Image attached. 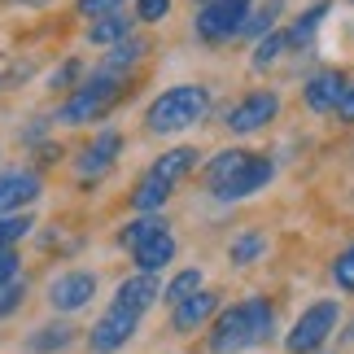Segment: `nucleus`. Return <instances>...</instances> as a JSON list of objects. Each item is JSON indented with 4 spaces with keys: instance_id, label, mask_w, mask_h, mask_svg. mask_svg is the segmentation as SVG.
<instances>
[{
    "instance_id": "f257e3e1",
    "label": "nucleus",
    "mask_w": 354,
    "mask_h": 354,
    "mask_svg": "<svg viewBox=\"0 0 354 354\" xmlns=\"http://www.w3.org/2000/svg\"><path fill=\"white\" fill-rule=\"evenodd\" d=\"M271 319H276V310L267 297H245V302L219 310L210 328V354H241L250 346H263L271 337Z\"/></svg>"
},
{
    "instance_id": "f03ea898",
    "label": "nucleus",
    "mask_w": 354,
    "mask_h": 354,
    "mask_svg": "<svg viewBox=\"0 0 354 354\" xmlns=\"http://www.w3.org/2000/svg\"><path fill=\"white\" fill-rule=\"evenodd\" d=\"M206 114H210V92L206 88L201 84H175V88L162 92V97H153V105L145 110V127L158 131V136H175V131L197 127Z\"/></svg>"
},
{
    "instance_id": "7ed1b4c3",
    "label": "nucleus",
    "mask_w": 354,
    "mask_h": 354,
    "mask_svg": "<svg viewBox=\"0 0 354 354\" xmlns=\"http://www.w3.org/2000/svg\"><path fill=\"white\" fill-rule=\"evenodd\" d=\"M122 92H127V75H88L84 84H79L71 97L62 101L57 110V122H66V127H84V122H97L114 110V105L122 101Z\"/></svg>"
},
{
    "instance_id": "20e7f679",
    "label": "nucleus",
    "mask_w": 354,
    "mask_h": 354,
    "mask_svg": "<svg viewBox=\"0 0 354 354\" xmlns=\"http://www.w3.org/2000/svg\"><path fill=\"white\" fill-rule=\"evenodd\" d=\"M337 324H342V306L333 302V297H324V302H310L302 315H297L289 342H284V350L289 354H315L324 350V342L337 333Z\"/></svg>"
},
{
    "instance_id": "39448f33",
    "label": "nucleus",
    "mask_w": 354,
    "mask_h": 354,
    "mask_svg": "<svg viewBox=\"0 0 354 354\" xmlns=\"http://www.w3.org/2000/svg\"><path fill=\"white\" fill-rule=\"evenodd\" d=\"M250 13H254V0H206V5L197 9L193 31H197V39H206V44H227L232 35L245 31Z\"/></svg>"
},
{
    "instance_id": "423d86ee",
    "label": "nucleus",
    "mask_w": 354,
    "mask_h": 354,
    "mask_svg": "<svg viewBox=\"0 0 354 354\" xmlns=\"http://www.w3.org/2000/svg\"><path fill=\"white\" fill-rule=\"evenodd\" d=\"M276 114H280V92L258 88V92H250V97H241L232 110H227L223 122H227L236 136H254V131H263Z\"/></svg>"
},
{
    "instance_id": "0eeeda50",
    "label": "nucleus",
    "mask_w": 354,
    "mask_h": 354,
    "mask_svg": "<svg viewBox=\"0 0 354 354\" xmlns=\"http://www.w3.org/2000/svg\"><path fill=\"white\" fill-rule=\"evenodd\" d=\"M136 328H140V315L136 310H122V306H110L105 315L92 324V333H88V346L97 350V354H114L122 350L136 337Z\"/></svg>"
},
{
    "instance_id": "6e6552de",
    "label": "nucleus",
    "mask_w": 354,
    "mask_h": 354,
    "mask_svg": "<svg viewBox=\"0 0 354 354\" xmlns=\"http://www.w3.org/2000/svg\"><path fill=\"white\" fill-rule=\"evenodd\" d=\"M92 293H97V276L92 271H62L48 284V306L62 310V315H75V310H84L92 302Z\"/></svg>"
},
{
    "instance_id": "1a4fd4ad",
    "label": "nucleus",
    "mask_w": 354,
    "mask_h": 354,
    "mask_svg": "<svg viewBox=\"0 0 354 354\" xmlns=\"http://www.w3.org/2000/svg\"><path fill=\"white\" fill-rule=\"evenodd\" d=\"M271 175H276V162H271L267 153H250V158H245V167L232 175V180L214 188V197H219V201H241V197H254L258 188H267V184H271Z\"/></svg>"
},
{
    "instance_id": "9d476101",
    "label": "nucleus",
    "mask_w": 354,
    "mask_h": 354,
    "mask_svg": "<svg viewBox=\"0 0 354 354\" xmlns=\"http://www.w3.org/2000/svg\"><path fill=\"white\" fill-rule=\"evenodd\" d=\"M39 193H44V180L35 171H0V214H22V206H31Z\"/></svg>"
},
{
    "instance_id": "9b49d317",
    "label": "nucleus",
    "mask_w": 354,
    "mask_h": 354,
    "mask_svg": "<svg viewBox=\"0 0 354 354\" xmlns=\"http://www.w3.org/2000/svg\"><path fill=\"white\" fill-rule=\"evenodd\" d=\"M118 149H122V136H118V131H101L97 140H92L84 153H79V162H75L79 180H101V175L118 162Z\"/></svg>"
},
{
    "instance_id": "f8f14e48",
    "label": "nucleus",
    "mask_w": 354,
    "mask_h": 354,
    "mask_svg": "<svg viewBox=\"0 0 354 354\" xmlns=\"http://www.w3.org/2000/svg\"><path fill=\"white\" fill-rule=\"evenodd\" d=\"M219 310V293L214 289H197L193 297H184V302H175V315H171V328L175 333H197L206 328V319Z\"/></svg>"
},
{
    "instance_id": "ddd939ff",
    "label": "nucleus",
    "mask_w": 354,
    "mask_h": 354,
    "mask_svg": "<svg viewBox=\"0 0 354 354\" xmlns=\"http://www.w3.org/2000/svg\"><path fill=\"white\" fill-rule=\"evenodd\" d=\"M346 75L342 71H319L315 79H310V84H306V92H302V97H306V110H315V114H333L337 110V101H342L346 97Z\"/></svg>"
},
{
    "instance_id": "4468645a",
    "label": "nucleus",
    "mask_w": 354,
    "mask_h": 354,
    "mask_svg": "<svg viewBox=\"0 0 354 354\" xmlns=\"http://www.w3.org/2000/svg\"><path fill=\"white\" fill-rule=\"evenodd\" d=\"M162 297V284H158V276H140L136 271L131 280H122L118 284V293H114V306H122V310H136V315H145L149 306H153Z\"/></svg>"
},
{
    "instance_id": "2eb2a0df",
    "label": "nucleus",
    "mask_w": 354,
    "mask_h": 354,
    "mask_svg": "<svg viewBox=\"0 0 354 354\" xmlns=\"http://www.w3.org/2000/svg\"><path fill=\"white\" fill-rule=\"evenodd\" d=\"M197 167V149H188V145H180V149H171V153H162L153 167H149V180L153 184H162V188H175L184 180L188 171Z\"/></svg>"
},
{
    "instance_id": "dca6fc26",
    "label": "nucleus",
    "mask_w": 354,
    "mask_h": 354,
    "mask_svg": "<svg viewBox=\"0 0 354 354\" xmlns=\"http://www.w3.org/2000/svg\"><path fill=\"white\" fill-rule=\"evenodd\" d=\"M131 31H136V18L118 9V13H105V18L88 22V44H97V48H114V44H122V39H131Z\"/></svg>"
},
{
    "instance_id": "f3484780",
    "label": "nucleus",
    "mask_w": 354,
    "mask_h": 354,
    "mask_svg": "<svg viewBox=\"0 0 354 354\" xmlns=\"http://www.w3.org/2000/svg\"><path fill=\"white\" fill-rule=\"evenodd\" d=\"M131 258H136V267H140V276H158V271L171 267V258H175V236L171 232L149 236L145 245H136V250H131Z\"/></svg>"
},
{
    "instance_id": "a211bd4d",
    "label": "nucleus",
    "mask_w": 354,
    "mask_h": 354,
    "mask_svg": "<svg viewBox=\"0 0 354 354\" xmlns=\"http://www.w3.org/2000/svg\"><path fill=\"white\" fill-rule=\"evenodd\" d=\"M145 53H149V39L131 35V39H122V44H114L110 53H105L101 71H105V75H127L136 62H145Z\"/></svg>"
},
{
    "instance_id": "6ab92c4d",
    "label": "nucleus",
    "mask_w": 354,
    "mask_h": 354,
    "mask_svg": "<svg viewBox=\"0 0 354 354\" xmlns=\"http://www.w3.org/2000/svg\"><path fill=\"white\" fill-rule=\"evenodd\" d=\"M245 158H250V149H223V153H214L210 162H206V188L214 193L219 184H227L232 175L245 167Z\"/></svg>"
},
{
    "instance_id": "aec40b11",
    "label": "nucleus",
    "mask_w": 354,
    "mask_h": 354,
    "mask_svg": "<svg viewBox=\"0 0 354 354\" xmlns=\"http://www.w3.org/2000/svg\"><path fill=\"white\" fill-rule=\"evenodd\" d=\"M71 342H75V324L57 319V324H44V328H35L26 346H31L35 354H53V350H66Z\"/></svg>"
},
{
    "instance_id": "412c9836",
    "label": "nucleus",
    "mask_w": 354,
    "mask_h": 354,
    "mask_svg": "<svg viewBox=\"0 0 354 354\" xmlns=\"http://www.w3.org/2000/svg\"><path fill=\"white\" fill-rule=\"evenodd\" d=\"M158 232H167V219H162V214H140V219H131L118 232V245H122V250H136V245H145L149 236H158Z\"/></svg>"
},
{
    "instance_id": "4be33fe9",
    "label": "nucleus",
    "mask_w": 354,
    "mask_h": 354,
    "mask_svg": "<svg viewBox=\"0 0 354 354\" xmlns=\"http://www.w3.org/2000/svg\"><path fill=\"white\" fill-rule=\"evenodd\" d=\"M324 18H328V5H324V0H319V5H310V9L302 13V18H297V22L289 26V31H284L289 48H293V44H302V48H306L310 39H315V31H319V22H324Z\"/></svg>"
},
{
    "instance_id": "5701e85b",
    "label": "nucleus",
    "mask_w": 354,
    "mask_h": 354,
    "mask_svg": "<svg viewBox=\"0 0 354 354\" xmlns=\"http://www.w3.org/2000/svg\"><path fill=\"white\" fill-rule=\"evenodd\" d=\"M284 48H289V39H284V31H267V35H258L250 66H254V71H267V66H276V62L284 57Z\"/></svg>"
},
{
    "instance_id": "b1692460",
    "label": "nucleus",
    "mask_w": 354,
    "mask_h": 354,
    "mask_svg": "<svg viewBox=\"0 0 354 354\" xmlns=\"http://www.w3.org/2000/svg\"><path fill=\"white\" fill-rule=\"evenodd\" d=\"M167 197H171V188H162V184H153L145 175V180L136 184V193H131V206L140 210V214H158L162 206H167Z\"/></svg>"
},
{
    "instance_id": "393cba45",
    "label": "nucleus",
    "mask_w": 354,
    "mask_h": 354,
    "mask_svg": "<svg viewBox=\"0 0 354 354\" xmlns=\"http://www.w3.org/2000/svg\"><path fill=\"white\" fill-rule=\"evenodd\" d=\"M35 219L31 214H0V250H13L22 236H31Z\"/></svg>"
},
{
    "instance_id": "a878e982",
    "label": "nucleus",
    "mask_w": 354,
    "mask_h": 354,
    "mask_svg": "<svg viewBox=\"0 0 354 354\" xmlns=\"http://www.w3.org/2000/svg\"><path fill=\"white\" fill-rule=\"evenodd\" d=\"M79 84H84V62H79V57H66L57 71L48 75V88L53 92H75Z\"/></svg>"
},
{
    "instance_id": "bb28decb",
    "label": "nucleus",
    "mask_w": 354,
    "mask_h": 354,
    "mask_svg": "<svg viewBox=\"0 0 354 354\" xmlns=\"http://www.w3.org/2000/svg\"><path fill=\"white\" fill-rule=\"evenodd\" d=\"M201 289V271L197 267H188V271H180V276H175L167 289H162V297H167V302L175 306V302H184V297H193Z\"/></svg>"
},
{
    "instance_id": "cd10ccee",
    "label": "nucleus",
    "mask_w": 354,
    "mask_h": 354,
    "mask_svg": "<svg viewBox=\"0 0 354 354\" xmlns=\"http://www.w3.org/2000/svg\"><path fill=\"white\" fill-rule=\"evenodd\" d=\"M263 250H267V241H263V236H258V232H245V236L232 241V250H227V254H232V263H236V267H250L254 258H263Z\"/></svg>"
},
{
    "instance_id": "c85d7f7f",
    "label": "nucleus",
    "mask_w": 354,
    "mask_h": 354,
    "mask_svg": "<svg viewBox=\"0 0 354 354\" xmlns=\"http://www.w3.org/2000/svg\"><path fill=\"white\" fill-rule=\"evenodd\" d=\"M280 9H284V0H267V5L258 9V13H250V22H245V31H241V35H254V39H258V35H267L271 26H276Z\"/></svg>"
},
{
    "instance_id": "c756f323",
    "label": "nucleus",
    "mask_w": 354,
    "mask_h": 354,
    "mask_svg": "<svg viewBox=\"0 0 354 354\" xmlns=\"http://www.w3.org/2000/svg\"><path fill=\"white\" fill-rule=\"evenodd\" d=\"M118 9H122V0H75V13L88 18V22L105 18V13H118Z\"/></svg>"
},
{
    "instance_id": "7c9ffc66",
    "label": "nucleus",
    "mask_w": 354,
    "mask_h": 354,
    "mask_svg": "<svg viewBox=\"0 0 354 354\" xmlns=\"http://www.w3.org/2000/svg\"><path fill=\"white\" fill-rule=\"evenodd\" d=\"M333 280H337V289H342V293H354V245L333 263Z\"/></svg>"
},
{
    "instance_id": "2f4dec72",
    "label": "nucleus",
    "mask_w": 354,
    "mask_h": 354,
    "mask_svg": "<svg viewBox=\"0 0 354 354\" xmlns=\"http://www.w3.org/2000/svg\"><path fill=\"white\" fill-rule=\"evenodd\" d=\"M171 13V0H136V13L131 18H140V22H162Z\"/></svg>"
},
{
    "instance_id": "473e14b6",
    "label": "nucleus",
    "mask_w": 354,
    "mask_h": 354,
    "mask_svg": "<svg viewBox=\"0 0 354 354\" xmlns=\"http://www.w3.org/2000/svg\"><path fill=\"white\" fill-rule=\"evenodd\" d=\"M22 297H26V284H22V280L5 284V289H0V319H5V315H13V310L22 306Z\"/></svg>"
},
{
    "instance_id": "72a5a7b5",
    "label": "nucleus",
    "mask_w": 354,
    "mask_h": 354,
    "mask_svg": "<svg viewBox=\"0 0 354 354\" xmlns=\"http://www.w3.org/2000/svg\"><path fill=\"white\" fill-rule=\"evenodd\" d=\"M18 271H22V258H18V250H0V289L18 280Z\"/></svg>"
},
{
    "instance_id": "f704fd0d",
    "label": "nucleus",
    "mask_w": 354,
    "mask_h": 354,
    "mask_svg": "<svg viewBox=\"0 0 354 354\" xmlns=\"http://www.w3.org/2000/svg\"><path fill=\"white\" fill-rule=\"evenodd\" d=\"M337 118H342V122H354V84L346 88V97L342 101H337V110H333Z\"/></svg>"
},
{
    "instance_id": "c9c22d12",
    "label": "nucleus",
    "mask_w": 354,
    "mask_h": 354,
    "mask_svg": "<svg viewBox=\"0 0 354 354\" xmlns=\"http://www.w3.org/2000/svg\"><path fill=\"white\" fill-rule=\"evenodd\" d=\"M62 158V145H39V162H57Z\"/></svg>"
},
{
    "instance_id": "e433bc0d",
    "label": "nucleus",
    "mask_w": 354,
    "mask_h": 354,
    "mask_svg": "<svg viewBox=\"0 0 354 354\" xmlns=\"http://www.w3.org/2000/svg\"><path fill=\"white\" fill-rule=\"evenodd\" d=\"M18 5H31V9H44V5H53V0H18Z\"/></svg>"
},
{
    "instance_id": "4c0bfd02",
    "label": "nucleus",
    "mask_w": 354,
    "mask_h": 354,
    "mask_svg": "<svg viewBox=\"0 0 354 354\" xmlns=\"http://www.w3.org/2000/svg\"><path fill=\"white\" fill-rule=\"evenodd\" d=\"M201 5H206V0H201Z\"/></svg>"
},
{
    "instance_id": "58836bf2",
    "label": "nucleus",
    "mask_w": 354,
    "mask_h": 354,
    "mask_svg": "<svg viewBox=\"0 0 354 354\" xmlns=\"http://www.w3.org/2000/svg\"><path fill=\"white\" fill-rule=\"evenodd\" d=\"M350 5H354V0H350Z\"/></svg>"
}]
</instances>
